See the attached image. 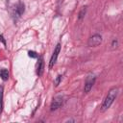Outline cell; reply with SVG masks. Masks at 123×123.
Instances as JSON below:
<instances>
[{
	"instance_id": "obj_6",
	"label": "cell",
	"mask_w": 123,
	"mask_h": 123,
	"mask_svg": "<svg viewBox=\"0 0 123 123\" xmlns=\"http://www.w3.org/2000/svg\"><path fill=\"white\" fill-rule=\"evenodd\" d=\"M43 68H44V62H43V60L40 58V60L38 62V64H37V73L38 76H41L42 75Z\"/></svg>"
},
{
	"instance_id": "obj_8",
	"label": "cell",
	"mask_w": 123,
	"mask_h": 123,
	"mask_svg": "<svg viewBox=\"0 0 123 123\" xmlns=\"http://www.w3.org/2000/svg\"><path fill=\"white\" fill-rule=\"evenodd\" d=\"M15 11H16V12H17V14H22L23 13V12H24V5L23 4H19L17 7H16V9H15Z\"/></svg>"
},
{
	"instance_id": "obj_9",
	"label": "cell",
	"mask_w": 123,
	"mask_h": 123,
	"mask_svg": "<svg viewBox=\"0 0 123 123\" xmlns=\"http://www.w3.org/2000/svg\"><path fill=\"white\" fill-rule=\"evenodd\" d=\"M86 7H84V8L82 9V11L79 12V16H78V18H79V19H82V18L85 16V14H86Z\"/></svg>"
},
{
	"instance_id": "obj_14",
	"label": "cell",
	"mask_w": 123,
	"mask_h": 123,
	"mask_svg": "<svg viewBox=\"0 0 123 123\" xmlns=\"http://www.w3.org/2000/svg\"><path fill=\"white\" fill-rule=\"evenodd\" d=\"M117 46V41L116 40H113V42H112V47H116Z\"/></svg>"
},
{
	"instance_id": "obj_13",
	"label": "cell",
	"mask_w": 123,
	"mask_h": 123,
	"mask_svg": "<svg viewBox=\"0 0 123 123\" xmlns=\"http://www.w3.org/2000/svg\"><path fill=\"white\" fill-rule=\"evenodd\" d=\"M0 40L4 43V45H6V41H5V39H4V37H3V36H0Z\"/></svg>"
},
{
	"instance_id": "obj_2",
	"label": "cell",
	"mask_w": 123,
	"mask_h": 123,
	"mask_svg": "<svg viewBox=\"0 0 123 123\" xmlns=\"http://www.w3.org/2000/svg\"><path fill=\"white\" fill-rule=\"evenodd\" d=\"M102 42V37L98 34L96 35H93L92 37H90L88 38V41H87V45L90 46V47H96L98 45H100Z\"/></svg>"
},
{
	"instance_id": "obj_10",
	"label": "cell",
	"mask_w": 123,
	"mask_h": 123,
	"mask_svg": "<svg viewBox=\"0 0 123 123\" xmlns=\"http://www.w3.org/2000/svg\"><path fill=\"white\" fill-rule=\"evenodd\" d=\"M61 80H62V75H59V76L56 78V80L54 81V84H55V86H58L60 85Z\"/></svg>"
},
{
	"instance_id": "obj_5",
	"label": "cell",
	"mask_w": 123,
	"mask_h": 123,
	"mask_svg": "<svg viewBox=\"0 0 123 123\" xmlns=\"http://www.w3.org/2000/svg\"><path fill=\"white\" fill-rule=\"evenodd\" d=\"M62 98L61 97V96H57L56 98H54L53 99V101H52V104H51V111H56L57 109H59L61 106H62Z\"/></svg>"
},
{
	"instance_id": "obj_12",
	"label": "cell",
	"mask_w": 123,
	"mask_h": 123,
	"mask_svg": "<svg viewBox=\"0 0 123 123\" xmlns=\"http://www.w3.org/2000/svg\"><path fill=\"white\" fill-rule=\"evenodd\" d=\"M2 88L0 90V111H1V107H2Z\"/></svg>"
},
{
	"instance_id": "obj_11",
	"label": "cell",
	"mask_w": 123,
	"mask_h": 123,
	"mask_svg": "<svg viewBox=\"0 0 123 123\" xmlns=\"http://www.w3.org/2000/svg\"><path fill=\"white\" fill-rule=\"evenodd\" d=\"M29 57H31V58H37V54L35 51H29Z\"/></svg>"
},
{
	"instance_id": "obj_7",
	"label": "cell",
	"mask_w": 123,
	"mask_h": 123,
	"mask_svg": "<svg viewBox=\"0 0 123 123\" xmlns=\"http://www.w3.org/2000/svg\"><path fill=\"white\" fill-rule=\"evenodd\" d=\"M0 76H1V78L4 81H7L9 79V72H8V70L7 69H2L0 71Z\"/></svg>"
},
{
	"instance_id": "obj_4",
	"label": "cell",
	"mask_w": 123,
	"mask_h": 123,
	"mask_svg": "<svg viewBox=\"0 0 123 123\" xmlns=\"http://www.w3.org/2000/svg\"><path fill=\"white\" fill-rule=\"evenodd\" d=\"M94 83H95V77H94V76H92V77H91V76H89V77L86 79V83H85L84 91H85L86 93L89 92V91H90V89L92 88V86H93Z\"/></svg>"
},
{
	"instance_id": "obj_3",
	"label": "cell",
	"mask_w": 123,
	"mask_h": 123,
	"mask_svg": "<svg viewBox=\"0 0 123 123\" xmlns=\"http://www.w3.org/2000/svg\"><path fill=\"white\" fill-rule=\"evenodd\" d=\"M60 50H61V44L58 43L57 46H56V48H55V50H54V53H53V55H52V57H51V59H50V62H49V68H50V69H51V68L54 66V64L56 63L58 55H59V53H60Z\"/></svg>"
},
{
	"instance_id": "obj_1",
	"label": "cell",
	"mask_w": 123,
	"mask_h": 123,
	"mask_svg": "<svg viewBox=\"0 0 123 123\" xmlns=\"http://www.w3.org/2000/svg\"><path fill=\"white\" fill-rule=\"evenodd\" d=\"M117 94H118V88L117 87H112L109 90L108 92V95L106 96L104 102H103V105L101 107V111H105L106 110H108L111 104L113 103V101L115 100V98L117 97Z\"/></svg>"
}]
</instances>
